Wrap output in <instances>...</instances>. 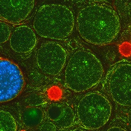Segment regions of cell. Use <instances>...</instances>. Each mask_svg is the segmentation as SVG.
<instances>
[{"label": "cell", "instance_id": "1", "mask_svg": "<svg viewBox=\"0 0 131 131\" xmlns=\"http://www.w3.org/2000/svg\"><path fill=\"white\" fill-rule=\"evenodd\" d=\"M76 28L81 37L86 42L104 45L116 38L121 23L117 14L112 8L94 4L80 10L76 18Z\"/></svg>", "mask_w": 131, "mask_h": 131}, {"label": "cell", "instance_id": "2", "mask_svg": "<svg viewBox=\"0 0 131 131\" xmlns=\"http://www.w3.org/2000/svg\"><path fill=\"white\" fill-rule=\"evenodd\" d=\"M104 72L102 63L94 54L85 50H79L72 55L66 64V85L74 92L85 91L100 82Z\"/></svg>", "mask_w": 131, "mask_h": 131}, {"label": "cell", "instance_id": "3", "mask_svg": "<svg viewBox=\"0 0 131 131\" xmlns=\"http://www.w3.org/2000/svg\"><path fill=\"white\" fill-rule=\"evenodd\" d=\"M74 23L73 13L68 7L49 4L43 5L38 10L33 20V27L42 37L60 40L72 34Z\"/></svg>", "mask_w": 131, "mask_h": 131}, {"label": "cell", "instance_id": "4", "mask_svg": "<svg viewBox=\"0 0 131 131\" xmlns=\"http://www.w3.org/2000/svg\"><path fill=\"white\" fill-rule=\"evenodd\" d=\"M112 106L102 94L91 92L84 95L77 107V114L80 123L91 130L99 129L107 122L112 113Z\"/></svg>", "mask_w": 131, "mask_h": 131}, {"label": "cell", "instance_id": "5", "mask_svg": "<svg viewBox=\"0 0 131 131\" xmlns=\"http://www.w3.org/2000/svg\"><path fill=\"white\" fill-rule=\"evenodd\" d=\"M105 85L116 103L131 107V63L125 61L115 66L108 73Z\"/></svg>", "mask_w": 131, "mask_h": 131}, {"label": "cell", "instance_id": "6", "mask_svg": "<svg viewBox=\"0 0 131 131\" xmlns=\"http://www.w3.org/2000/svg\"><path fill=\"white\" fill-rule=\"evenodd\" d=\"M25 85L24 77L19 66L10 60L0 58V103L15 98Z\"/></svg>", "mask_w": 131, "mask_h": 131}, {"label": "cell", "instance_id": "7", "mask_svg": "<svg viewBox=\"0 0 131 131\" xmlns=\"http://www.w3.org/2000/svg\"><path fill=\"white\" fill-rule=\"evenodd\" d=\"M67 54L65 49L58 43L48 42L40 46L36 56L37 64L46 74L56 75L60 74L66 63Z\"/></svg>", "mask_w": 131, "mask_h": 131}, {"label": "cell", "instance_id": "8", "mask_svg": "<svg viewBox=\"0 0 131 131\" xmlns=\"http://www.w3.org/2000/svg\"><path fill=\"white\" fill-rule=\"evenodd\" d=\"M34 5L35 0H0V20L20 24L28 18Z\"/></svg>", "mask_w": 131, "mask_h": 131}, {"label": "cell", "instance_id": "9", "mask_svg": "<svg viewBox=\"0 0 131 131\" xmlns=\"http://www.w3.org/2000/svg\"><path fill=\"white\" fill-rule=\"evenodd\" d=\"M10 46L15 52L26 54L36 46L37 38L34 31L27 25H21L12 30L9 40Z\"/></svg>", "mask_w": 131, "mask_h": 131}, {"label": "cell", "instance_id": "10", "mask_svg": "<svg viewBox=\"0 0 131 131\" xmlns=\"http://www.w3.org/2000/svg\"><path fill=\"white\" fill-rule=\"evenodd\" d=\"M47 114L56 127L61 129L69 127L74 121V114L72 108L62 103L51 104L48 108Z\"/></svg>", "mask_w": 131, "mask_h": 131}, {"label": "cell", "instance_id": "11", "mask_svg": "<svg viewBox=\"0 0 131 131\" xmlns=\"http://www.w3.org/2000/svg\"><path fill=\"white\" fill-rule=\"evenodd\" d=\"M43 111L37 107H29L25 108L22 114V120L27 127L34 128L41 124L44 118Z\"/></svg>", "mask_w": 131, "mask_h": 131}, {"label": "cell", "instance_id": "12", "mask_svg": "<svg viewBox=\"0 0 131 131\" xmlns=\"http://www.w3.org/2000/svg\"><path fill=\"white\" fill-rule=\"evenodd\" d=\"M15 118L8 112L0 110V131H17Z\"/></svg>", "mask_w": 131, "mask_h": 131}, {"label": "cell", "instance_id": "13", "mask_svg": "<svg viewBox=\"0 0 131 131\" xmlns=\"http://www.w3.org/2000/svg\"><path fill=\"white\" fill-rule=\"evenodd\" d=\"M12 30L9 23L0 20V44L9 41Z\"/></svg>", "mask_w": 131, "mask_h": 131}, {"label": "cell", "instance_id": "14", "mask_svg": "<svg viewBox=\"0 0 131 131\" xmlns=\"http://www.w3.org/2000/svg\"><path fill=\"white\" fill-rule=\"evenodd\" d=\"M56 131V126L52 122H45L41 125L40 128V131Z\"/></svg>", "mask_w": 131, "mask_h": 131}, {"label": "cell", "instance_id": "15", "mask_svg": "<svg viewBox=\"0 0 131 131\" xmlns=\"http://www.w3.org/2000/svg\"><path fill=\"white\" fill-rule=\"evenodd\" d=\"M107 131H127L125 129L119 127H111Z\"/></svg>", "mask_w": 131, "mask_h": 131}, {"label": "cell", "instance_id": "16", "mask_svg": "<svg viewBox=\"0 0 131 131\" xmlns=\"http://www.w3.org/2000/svg\"><path fill=\"white\" fill-rule=\"evenodd\" d=\"M89 1H90L92 2H101L105 1H107V0H89Z\"/></svg>", "mask_w": 131, "mask_h": 131}, {"label": "cell", "instance_id": "17", "mask_svg": "<svg viewBox=\"0 0 131 131\" xmlns=\"http://www.w3.org/2000/svg\"><path fill=\"white\" fill-rule=\"evenodd\" d=\"M86 131L85 130H82V129H79V128H78V129H75V130H73V131Z\"/></svg>", "mask_w": 131, "mask_h": 131}]
</instances>
